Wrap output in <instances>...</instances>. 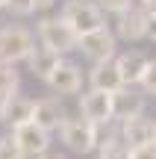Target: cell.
Segmentation results:
<instances>
[{
    "label": "cell",
    "mask_w": 156,
    "mask_h": 159,
    "mask_svg": "<svg viewBox=\"0 0 156 159\" xmlns=\"http://www.w3.org/2000/svg\"><path fill=\"white\" fill-rule=\"evenodd\" d=\"M59 18H62L80 39L88 35V33H94V30H100V27H106L103 9H100L97 3H91V0H65Z\"/></svg>",
    "instance_id": "6da1fadb"
},
{
    "label": "cell",
    "mask_w": 156,
    "mask_h": 159,
    "mask_svg": "<svg viewBox=\"0 0 156 159\" xmlns=\"http://www.w3.org/2000/svg\"><path fill=\"white\" fill-rule=\"evenodd\" d=\"M59 136H62L65 148L71 150V153H91V150L100 148V127H94L91 121H86L80 115V118H68L62 124V130H59Z\"/></svg>",
    "instance_id": "7a4b0ae2"
},
{
    "label": "cell",
    "mask_w": 156,
    "mask_h": 159,
    "mask_svg": "<svg viewBox=\"0 0 156 159\" xmlns=\"http://www.w3.org/2000/svg\"><path fill=\"white\" fill-rule=\"evenodd\" d=\"M38 41H41V47L59 53V56H65L71 50H80V35L62 18H41L38 21Z\"/></svg>",
    "instance_id": "3957f363"
},
{
    "label": "cell",
    "mask_w": 156,
    "mask_h": 159,
    "mask_svg": "<svg viewBox=\"0 0 156 159\" xmlns=\"http://www.w3.org/2000/svg\"><path fill=\"white\" fill-rule=\"evenodd\" d=\"M35 50V39L24 27H0V62L18 65L27 62Z\"/></svg>",
    "instance_id": "277c9868"
},
{
    "label": "cell",
    "mask_w": 156,
    "mask_h": 159,
    "mask_svg": "<svg viewBox=\"0 0 156 159\" xmlns=\"http://www.w3.org/2000/svg\"><path fill=\"white\" fill-rule=\"evenodd\" d=\"M80 115L86 121H91L94 127H109L115 121V106H112V94L109 91H97L88 89L80 97Z\"/></svg>",
    "instance_id": "5b68a950"
},
{
    "label": "cell",
    "mask_w": 156,
    "mask_h": 159,
    "mask_svg": "<svg viewBox=\"0 0 156 159\" xmlns=\"http://www.w3.org/2000/svg\"><path fill=\"white\" fill-rule=\"evenodd\" d=\"M80 50L82 56H88L91 62H109V59H118V35L112 30L100 27L94 33L82 35L80 39Z\"/></svg>",
    "instance_id": "8992f818"
},
{
    "label": "cell",
    "mask_w": 156,
    "mask_h": 159,
    "mask_svg": "<svg viewBox=\"0 0 156 159\" xmlns=\"http://www.w3.org/2000/svg\"><path fill=\"white\" fill-rule=\"evenodd\" d=\"M12 136H15V142L21 144V150H24L27 156H33V159L44 156L47 150H50V133H47V130H41L35 121L15 127V130H12Z\"/></svg>",
    "instance_id": "52a82bcc"
},
{
    "label": "cell",
    "mask_w": 156,
    "mask_h": 159,
    "mask_svg": "<svg viewBox=\"0 0 156 159\" xmlns=\"http://www.w3.org/2000/svg\"><path fill=\"white\" fill-rule=\"evenodd\" d=\"M33 115H35V100H29L24 94H12V97L0 100V121L9 124L12 130L21 127V124H29Z\"/></svg>",
    "instance_id": "ba28073f"
},
{
    "label": "cell",
    "mask_w": 156,
    "mask_h": 159,
    "mask_svg": "<svg viewBox=\"0 0 156 159\" xmlns=\"http://www.w3.org/2000/svg\"><path fill=\"white\" fill-rule=\"evenodd\" d=\"M112 106H115V121H130L145 115V94L136 91V85H121V89L112 94Z\"/></svg>",
    "instance_id": "9c48e42d"
},
{
    "label": "cell",
    "mask_w": 156,
    "mask_h": 159,
    "mask_svg": "<svg viewBox=\"0 0 156 159\" xmlns=\"http://www.w3.org/2000/svg\"><path fill=\"white\" fill-rule=\"evenodd\" d=\"M47 85H50V91H56V94H77L80 85H82V71H80V65L71 62V59H62L59 68L47 77Z\"/></svg>",
    "instance_id": "30bf717a"
},
{
    "label": "cell",
    "mask_w": 156,
    "mask_h": 159,
    "mask_svg": "<svg viewBox=\"0 0 156 159\" xmlns=\"http://www.w3.org/2000/svg\"><path fill=\"white\" fill-rule=\"evenodd\" d=\"M68 118H71V115L65 112V106H62L59 97H41V100H35V115H33V121L41 127V130H47V133L62 130V124H65Z\"/></svg>",
    "instance_id": "8fae6325"
},
{
    "label": "cell",
    "mask_w": 156,
    "mask_h": 159,
    "mask_svg": "<svg viewBox=\"0 0 156 159\" xmlns=\"http://www.w3.org/2000/svg\"><path fill=\"white\" fill-rule=\"evenodd\" d=\"M118 133L124 136V142H130V148H141V144H153L156 142V121L145 118H130L118 124Z\"/></svg>",
    "instance_id": "7c38bea8"
},
{
    "label": "cell",
    "mask_w": 156,
    "mask_h": 159,
    "mask_svg": "<svg viewBox=\"0 0 156 159\" xmlns=\"http://www.w3.org/2000/svg\"><path fill=\"white\" fill-rule=\"evenodd\" d=\"M88 85L97 89V91H109V94H115V91L124 85L121 71H118V62H115V59H109V62H94L91 71H88Z\"/></svg>",
    "instance_id": "4fadbf2b"
},
{
    "label": "cell",
    "mask_w": 156,
    "mask_h": 159,
    "mask_svg": "<svg viewBox=\"0 0 156 159\" xmlns=\"http://www.w3.org/2000/svg\"><path fill=\"white\" fill-rule=\"evenodd\" d=\"M115 35L124 41H141L147 39V12L145 9H130L115 21Z\"/></svg>",
    "instance_id": "5bb4252c"
},
{
    "label": "cell",
    "mask_w": 156,
    "mask_h": 159,
    "mask_svg": "<svg viewBox=\"0 0 156 159\" xmlns=\"http://www.w3.org/2000/svg\"><path fill=\"white\" fill-rule=\"evenodd\" d=\"M118 71H121L124 85H141V77H145L150 59L145 56L141 50H127V53H118Z\"/></svg>",
    "instance_id": "9a60e30c"
},
{
    "label": "cell",
    "mask_w": 156,
    "mask_h": 159,
    "mask_svg": "<svg viewBox=\"0 0 156 159\" xmlns=\"http://www.w3.org/2000/svg\"><path fill=\"white\" fill-rule=\"evenodd\" d=\"M59 62H62V56H59V53H53V50H47V47H35L33 56L27 59V65H29V71H33V77L44 80V83H47V77L59 68Z\"/></svg>",
    "instance_id": "2e32d148"
},
{
    "label": "cell",
    "mask_w": 156,
    "mask_h": 159,
    "mask_svg": "<svg viewBox=\"0 0 156 159\" xmlns=\"http://www.w3.org/2000/svg\"><path fill=\"white\" fill-rule=\"evenodd\" d=\"M97 159H133V148L124 142L121 133H109L97 148Z\"/></svg>",
    "instance_id": "e0dca14e"
},
{
    "label": "cell",
    "mask_w": 156,
    "mask_h": 159,
    "mask_svg": "<svg viewBox=\"0 0 156 159\" xmlns=\"http://www.w3.org/2000/svg\"><path fill=\"white\" fill-rule=\"evenodd\" d=\"M18 85H21V74L15 71V65L0 62V100L18 94Z\"/></svg>",
    "instance_id": "ac0fdd59"
},
{
    "label": "cell",
    "mask_w": 156,
    "mask_h": 159,
    "mask_svg": "<svg viewBox=\"0 0 156 159\" xmlns=\"http://www.w3.org/2000/svg\"><path fill=\"white\" fill-rule=\"evenodd\" d=\"M0 159H27V153L21 150V144L15 142V136H3L0 139Z\"/></svg>",
    "instance_id": "d6986e66"
},
{
    "label": "cell",
    "mask_w": 156,
    "mask_h": 159,
    "mask_svg": "<svg viewBox=\"0 0 156 159\" xmlns=\"http://www.w3.org/2000/svg\"><path fill=\"white\" fill-rule=\"evenodd\" d=\"M97 6L103 12H109V15L121 18V15H127L130 9H136V0H97Z\"/></svg>",
    "instance_id": "ffe728a7"
},
{
    "label": "cell",
    "mask_w": 156,
    "mask_h": 159,
    "mask_svg": "<svg viewBox=\"0 0 156 159\" xmlns=\"http://www.w3.org/2000/svg\"><path fill=\"white\" fill-rule=\"evenodd\" d=\"M141 91H145V94H150V97H156V59H150L145 77H141Z\"/></svg>",
    "instance_id": "44dd1931"
},
{
    "label": "cell",
    "mask_w": 156,
    "mask_h": 159,
    "mask_svg": "<svg viewBox=\"0 0 156 159\" xmlns=\"http://www.w3.org/2000/svg\"><path fill=\"white\" fill-rule=\"evenodd\" d=\"M6 9H9L12 15H18V18H27V15L35 12V3H33V0H9Z\"/></svg>",
    "instance_id": "7402d4cb"
},
{
    "label": "cell",
    "mask_w": 156,
    "mask_h": 159,
    "mask_svg": "<svg viewBox=\"0 0 156 159\" xmlns=\"http://www.w3.org/2000/svg\"><path fill=\"white\" fill-rule=\"evenodd\" d=\"M133 159H156V144H141V148H133Z\"/></svg>",
    "instance_id": "603a6c76"
},
{
    "label": "cell",
    "mask_w": 156,
    "mask_h": 159,
    "mask_svg": "<svg viewBox=\"0 0 156 159\" xmlns=\"http://www.w3.org/2000/svg\"><path fill=\"white\" fill-rule=\"evenodd\" d=\"M139 9H145L147 15H156V0H139Z\"/></svg>",
    "instance_id": "cb8c5ba5"
},
{
    "label": "cell",
    "mask_w": 156,
    "mask_h": 159,
    "mask_svg": "<svg viewBox=\"0 0 156 159\" xmlns=\"http://www.w3.org/2000/svg\"><path fill=\"white\" fill-rule=\"evenodd\" d=\"M33 3H35V12H41V9H50L56 0H33Z\"/></svg>",
    "instance_id": "d4e9b609"
},
{
    "label": "cell",
    "mask_w": 156,
    "mask_h": 159,
    "mask_svg": "<svg viewBox=\"0 0 156 159\" xmlns=\"http://www.w3.org/2000/svg\"><path fill=\"white\" fill-rule=\"evenodd\" d=\"M38 159H65V156H62V153H53V150H47V153L38 156Z\"/></svg>",
    "instance_id": "484cf974"
},
{
    "label": "cell",
    "mask_w": 156,
    "mask_h": 159,
    "mask_svg": "<svg viewBox=\"0 0 156 159\" xmlns=\"http://www.w3.org/2000/svg\"><path fill=\"white\" fill-rule=\"evenodd\" d=\"M6 6H9V0H0V9H6Z\"/></svg>",
    "instance_id": "4316f807"
},
{
    "label": "cell",
    "mask_w": 156,
    "mask_h": 159,
    "mask_svg": "<svg viewBox=\"0 0 156 159\" xmlns=\"http://www.w3.org/2000/svg\"><path fill=\"white\" fill-rule=\"evenodd\" d=\"M153 144H156V142H153Z\"/></svg>",
    "instance_id": "83f0119b"
}]
</instances>
